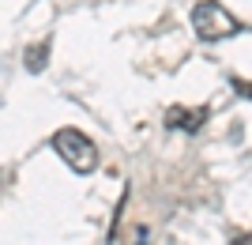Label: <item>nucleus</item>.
Returning <instances> with one entry per match:
<instances>
[{
  "label": "nucleus",
  "mask_w": 252,
  "mask_h": 245,
  "mask_svg": "<svg viewBox=\"0 0 252 245\" xmlns=\"http://www.w3.org/2000/svg\"><path fill=\"white\" fill-rule=\"evenodd\" d=\"M189 23H192V31H196L200 42H222V38H237L245 31V23L233 11H226L219 0H200L192 8Z\"/></svg>",
  "instance_id": "2"
},
{
  "label": "nucleus",
  "mask_w": 252,
  "mask_h": 245,
  "mask_svg": "<svg viewBox=\"0 0 252 245\" xmlns=\"http://www.w3.org/2000/svg\"><path fill=\"white\" fill-rule=\"evenodd\" d=\"M233 87H237L245 98H252V83H245V79H237V75H233Z\"/></svg>",
  "instance_id": "7"
},
{
  "label": "nucleus",
  "mask_w": 252,
  "mask_h": 245,
  "mask_svg": "<svg viewBox=\"0 0 252 245\" xmlns=\"http://www.w3.org/2000/svg\"><path fill=\"white\" fill-rule=\"evenodd\" d=\"M49 147L61 155V162L68 166V170H75L79 177H87V174L98 170V147L94 140L87 136V132H79V128H57L49 140Z\"/></svg>",
  "instance_id": "1"
},
{
  "label": "nucleus",
  "mask_w": 252,
  "mask_h": 245,
  "mask_svg": "<svg viewBox=\"0 0 252 245\" xmlns=\"http://www.w3.org/2000/svg\"><path fill=\"white\" fill-rule=\"evenodd\" d=\"M125 204H128V189H125V192H121V200H117V211H113V223H109V234H105V238H109V242H113V238H117V226H121V211H125Z\"/></svg>",
  "instance_id": "5"
},
{
  "label": "nucleus",
  "mask_w": 252,
  "mask_h": 245,
  "mask_svg": "<svg viewBox=\"0 0 252 245\" xmlns=\"http://www.w3.org/2000/svg\"><path fill=\"white\" fill-rule=\"evenodd\" d=\"M132 245H147V226H136V230H132Z\"/></svg>",
  "instance_id": "6"
},
{
  "label": "nucleus",
  "mask_w": 252,
  "mask_h": 245,
  "mask_svg": "<svg viewBox=\"0 0 252 245\" xmlns=\"http://www.w3.org/2000/svg\"><path fill=\"white\" fill-rule=\"evenodd\" d=\"M230 245H252V234H237V238H233Z\"/></svg>",
  "instance_id": "8"
},
{
  "label": "nucleus",
  "mask_w": 252,
  "mask_h": 245,
  "mask_svg": "<svg viewBox=\"0 0 252 245\" xmlns=\"http://www.w3.org/2000/svg\"><path fill=\"white\" fill-rule=\"evenodd\" d=\"M23 64H27V72H42L45 64H49V38L27 45V49H23Z\"/></svg>",
  "instance_id": "4"
},
{
  "label": "nucleus",
  "mask_w": 252,
  "mask_h": 245,
  "mask_svg": "<svg viewBox=\"0 0 252 245\" xmlns=\"http://www.w3.org/2000/svg\"><path fill=\"white\" fill-rule=\"evenodd\" d=\"M207 117H211V106H196V109H189V106H169L166 109V128L196 136V132L207 125Z\"/></svg>",
  "instance_id": "3"
}]
</instances>
